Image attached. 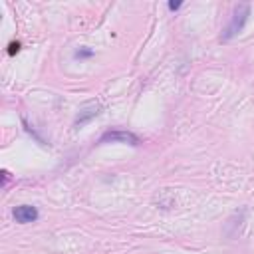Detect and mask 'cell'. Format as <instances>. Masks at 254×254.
Listing matches in <instances>:
<instances>
[{"label":"cell","instance_id":"cell-2","mask_svg":"<svg viewBox=\"0 0 254 254\" xmlns=\"http://www.w3.org/2000/svg\"><path fill=\"white\" fill-rule=\"evenodd\" d=\"M99 143L105 145V143H127V145H133L137 147L141 141L135 133L131 131H121V129H113V131H105L101 137H99Z\"/></svg>","mask_w":254,"mask_h":254},{"label":"cell","instance_id":"cell-7","mask_svg":"<svg viewBox=\"0 0 254 254\" xmlns=\"http://www.w3.org/2000/svg\"><path fill=\"white\" fill-rule=\"evenodd\" d=\"M183 4L181 2H169V10H179Z\"/></svg>","mask_w":254,"mask_h":254},{"label":"cell","instance_id":"cell-4","mask_svg":"<svg viewBox=\"0 0 254 254\" xmlns=\"http://www.w3.org/2000/svg\"><path fill=\"white\" fill-rule=\"evenodd\" d=\"M99 103H87L79 113H77V117H75V121H73V125L75 127H81L83 123H87L89 119H93L95 115H99Z\"/></svg>","mask_w":254,"mask_h":254},{"label":"cell","instance_id":"cell-3","mask_svg":"<svg viewBox=\"0 0 254 254\" xmlns=\"http://www.w3.org/2000/svg\"><path fill=\"white\" fill-rule=\"evenodd\" d=\"M14 220L20 222V224H30V222H36L38 220V208L32 206V204H20L14 208Z\"/></svg>","mask_w":254,"mask_h":254},{"label":"cell","instance_id":"cell-1","mask_svg":"<svg viewBox=\"0 0 254 254\" xmlns=\"http://www.w3.org/2000/svg\"><path fill=\"white\" fill-rule=\"evenodd\" d=\"M248 16H250V6H248V4H238V6H234L232 16H230V22H228L226 28L222 30L220 40H222V42H230L234 36H238V34L244 30V26H246Z\"/></svg>","mask_w":254,"mask_h":254},{"label":"cell","instance_id":"cell-5","mask_svg":"<svg viewBox=\"0 0 254 254\" xmlns=\"http://www.w3.org/2000/svg\"><path fill=\"white\" fill-rule=\"evenodd\" d=\"M93 56V50L91 48H79L73 52V58L75 60H83V58H91Z\"/></svg>","mask_w":254,"mask_h":254},{"label":"cell","instance_id":"cell-6","mask_svg":"<svg viewBox=\"0 0 254 254\" xmlns=\"http://www.w3.org/2000/svg\"><path fill=\"white\" fill-rule=\"evenodd\" d=\"M18 50H20V44H18V42H12V44L8 46V56H14V54H18Z\"/></svg>","mask_w":254,"mask_h":254}]
</instances>
